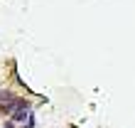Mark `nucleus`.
Returning a JSON list of instances; mask_svg holds the SVG:
<instances>
[{
  "mask_svg": "<svg viewBox=\"0 0 135 128\" xmlns=\"http://www.w3.org/2000/svg\"><path fill=\"white\" fill-rule=\"evenodd\" d=\"M30 113H32V106H30V101H25V99H17V108L12 111V121L15 123H22L25 118H30Z\"/></svg>",
  "mask_w": 135,
  "mask_h": 128,
  "instance_id": "1",
  "label": "nucleus"
}]
</instances>
